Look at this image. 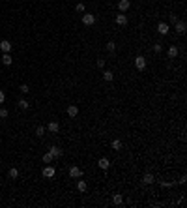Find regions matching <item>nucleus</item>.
Segmentation results:
<instances>
[{
	"instance_id": "nucleus-1",
	"label": "nucleus",
	"mask_w": 187,
	"mask_h": 208,
	"mask_svg": "<svg viewBox=\"0 0 187 208\" xmlns=\"http://www.w3.org/2000/svg\"><path fill=\"white\" fill-rule=\"evenodd\" d=\"M94 23H95V15H92V13H84V15H82V25L92 26Z\"/></svg>"
},
{
	"instance_id": "nucleus-2",
	"label": "nucleus",
	"mask_w": 187,
	"mask_h": 208,
	"mask_svg": "<svg viewBox=\"0 0 187 208\" xmlns=\"http://www.w3.org/2000/svg\"><path fill=\"white\" fill-rule=\"evenodd\" d=\"M135 68L137 69H146V58H144L142 54H138L135 58Z\"/></svg>"
},
{
	"instance_id": "nucleus-3",
	"label": "nucleus",
	"mask_w": 187,
	"mask_h": 208,
	"mask_svg": "<svg viewBox=\"0 0 187 208\" xmlns=\"http://www.w3.org/2000/svg\"><path fill=\"white\" fill-rule=\"evenodd\" d=\"M69 176H71V178H81L82 176V169L71 165V167H69Z\"/></svg>"
},
{
	"instance_id": "nucleus-4",
	"label": "nucleus",
	"mask_w": 187,
	"mask_h": 208,
	"mask_svg": "<svg viewBox=\"0 0 187 208\" xmlns=\"http://www.w3.org/2000/svg\"><path fill=\"white\" fill-rule=\"evenodd\" d=\"M174 26H176V32H178V34H185V30H187L185 21H182V19H180V21H176V23H174Z\"/></svg>"
},
{
	"instance_id": "nucleus-5",
	"label": "nucleus",
	"mask_w": 187,
	"mask_h": 208,
	"mask_svg": "<svg viewBox=\"0 0 187 208\" xmlns=\"http://www.w3.org/2000/svg\"><path fill=\"white\" fill-rule=\"evenodd\" d=\"M157 32L161 34V36H167V34L170 32V26H169L167 23H159V25H157Z\"/></svg>"
},
{
	"instance_id": "nucleus-6",
	"label": "nucleus",
	"mask_w": 187,
	"mask_h": 208,
	"mask_svg": "<svg viewBox=\"0 0 187 208\" xmlns=\"http://www.w3.org/2000/svg\"><path fill=\"white\" fill-rule=\"evenodd\" d=\"M116 25H118V26H126V25H127V17L123 15L122 11L118 13V15H116Z\"/></svg>"
},
{
	"instance_id": "nucleus-7",
	"label": "nucleus",
	"mask_w": 187,
	"mask_h": 208,
	"mask_svg": "<svg viewBox=\"0 0 187 208\" xmlns=\"http://www.w3.org/2000/svg\"><path fill=\"white\" fill-rule=\"evenodd\" d=\"M98 165H99V169L101 171H107L109 167H110V161L107 157H99V161H98Z\"/></svg>"
},
{
	"instance_id": "nucleus-8",
	"label": "nucleus",
	"mask_w": 187,
	"mask_h": 208,
	"mask_svg": "<svg viewBox=\"0 0 187 208\" xmlns=\"http://www.w3.org/2000/svg\"><path fill=\"white\" fill-rule=\"evenodd\" d=\"M51 156L52 157H62L64 156V150H62L60 146H51Z\"/></svg>"
},
{
	"instance_id": "nucleus-9",
	"label": "nucleus",
	"mask_w": 187,
	"mask_h": 208,
	"mask_svg": "<svg viewBox=\"0 0 187 208\" xmlns=\"http://www.w3.org/2000/svg\"><path fill=\"white\" fill-rule=\"evenodd\" d=\"M129 6H131L129 0H120V2H118V10L123 13V11H127V10H129Z\"/></svg>"
},
{
	"instance_id": "nucleus-10",
	"label": "nucleus",
	"mask_w": 187,
	"mask_h": 208,
	"mask_svg": "<svg viewBox=\"0 0 187 208\" xmlns=\"http://www.w3.org/2000/svg\"><path fill=\"white\" fill-rule=\"evenodd\" d=\"M0 49H2L4 53H11V43L8 39H2V41H0Z\"/></svg>"
},
{
	"instance_id": "nucleus-11",
	"label": "nucleus",
	"mask_w": 187,
	"mask_h": 208,
	"mask_svg": "<svg viewBox=\"0 0 187 208\" xmlns=\"http://www.w3.org/2000/svg\"><path fill=\"white\" fill-rule=\"evenodd\" d=\"M67 114L71 116V118H75V116L79 114V107H77V105H69V107H67Z\"/></svg>"
},
{
	"instance_id": "nucleus-12",
	"label": "nucleus",
	"mask_w": 187,
	"mask_h": 208,
	"mask_svg": "<svg viewBox=\"0 0 187 208\" xmlns=\"http://www.w3.org/2000/svg\"><path fill=\"white\" fill-rule=\"evenodd\" d=\"M142 182L146 184V186H150V184L155 182V178H154V175H152V172H146V175H144V178H142Z\"/></svg>"
},
{
	"instance_id": "nucleus-13",
	"label": "nucleus",
	"mask_w": 187,
	"mask_h": 208,
	"mask_svg": "<svg viewBox=\"0 0 187 208\" xmlns=\"http://www.w3.org/2000/svg\"><path fill=\"white\" fill-rule=\"evenodd\" d=\"M112 203H114L116 206H122V204H123V197L120 195V193H114V195H112Z\"/></svg>"
},
{
	"instance_id": "nucleus-14",
	"label": "nucleus",
	"mask_w": 187,
	"mask_h": 208,
	"mask_svg": "<svg viewBox=\"0 0 187 208\" xmlns=\"http://www.w3.org/2000/svg\"><path fill=\"white\" fill-rule=\"evenodd\" d=\"M43 176L45 178H52L54 176V167H51V165H49V167H45L43 169Z\"/></svg>"
},
{
	"instance_id": "nucleus-15",
	"label": "nucleus",
	"mask_w": 187,
	"mask_h": 208,
	"mask_svg": "<svg viewBox=\"0 0 187 208\" xmlns=\"http://www.w3.org/2000/svg\"><path fill=\"white\" fill-rule=\"evenodd\" d=\"M178 53H180V51H178L176 45H170V47H169V58H176Z\"/></svg>"
},
{
	"instance_id": "nucleus-16",
	"label": "nucleus",
	"mask_w": 187,
	"mask_h": 208,
	"mask_svg": "<svg viewBox=\"0 0 187 208\" xmlns=\"http://www.w3.org/2000/svg\"><path fill=\"white\" fill-rule=\"evenodd\" d=\"M47 129H49L51 133H56V131L60 129V124H58V122H49V126H47Z\"/></svg>"
},
{
	"instance_id": "nucleus-17",
	"label": "nucleus",
	"mask_w": 187,
	"mask_h": 208,
	"mask_svg": "<svg viewBox=\"0 0 187 208\" xmlns=\"http://www.w3.org/2000/svg\"><path fill=\"white\" fill-rule=\"evenodd\" d=\"M11 62H13V60H11V54H10V53H4L2 64H4V66H11Z\"/></svg>"
},
{
	"instance_id": "nucleus-18",
	"label": "nucleus",
	"mask_w": 187,
	"mask_h": 208,
	"mask_svg": "<svg viewBox=\"0 0 187 208\" xmlns=\"http://www.w3.org/2000/svg\"><path fill=\"white\" fill-rule=\"evenodd\" d=\"M103 79H105V81H112L114 79V73L110 71V69H105V71H103Z\"/></svg>"
},
{
	"instance_id": "nucleus-19",
	"label": "nucleus",
	"mask_w": 187,
	"mask_h": 208,
	"mask_svg": "<svg viewBox=\"0 0 187 208\" xmlns=\"http://www.w3.org/2000/svg\"><path fill=\"white\" fill-rule=\"evenodd\" d=\"M41 159H43V163H47V165H49V163H52V156H51V152H47V154H43V156H41Z\"/></svg>"
},
{
	"instance_id": "nucleus-20",
	"label": "nucleus",
	"mask_w": 187,
	"mask_h": 208,
	"mask_svg": "<svg viewBox=\"0 0 187 208\" xmlns=\"http://www.w3.org/2000/svg\"><path fill=\"white\" fill-rule=\"evenodd\" d=\"M105 49H107L109 53H114V51H116V43H114V41H107Z\"/></svg>"
},
{
	"instance_id": "nucleus-21",
	"label": "nucleus",
	"mask_w": 187,
	"mask_h": 208,
	"mask_svg": "<svg viewBox=\"0 0 187 208\" xmlns=\"http://www.w3.org/2000/svg\"><path fill=\"white\" fill-rule=\"evenodd\" d=\"M17 105H19V109H23V111H26V109H28V107H30V103H28V101H26V100H19V103H17Z\"/></svg>"
},
{
	"instance_id": "nucleus-22",
	"label": "nucleus",
	"mask_w": 187,
	"mask_h": 208,
	"mask_svg": "<svg viewBox=\"0 0 187 208\" xmlns=\"http://www.w3.org/2000/svg\"><path fill=\"white\" fill-rule=\"evenodd\" d=\"M86 188H88V184L84 182V180H79V182H77V189L79 191H86Z\"/></svg>"
},
{
	"instance_id": "nucleus-23",
	"label": "nucleus",
	"mask_w": 187,
	"mask_h": 208,
	"mask_svg": "<svg viewBox=\"0 0 187 208\" xmlns=\"http://www.w3.org/2000/svg\"><path fill=\"white\" fill-rule=\"evenodd\" d=\"M110 146H112L114 150H122V141H120V139H114V141H112V144H110Z\"/></svg>"
},
{
	"instance_id": "nucleus-24",
	"label": "nucleus",
	"mask_w": 187,
	"mask_h": 208,
	"mask_svg": "<svg viewBox=\"0 0 187 208\" xmlns=\"http://www.w3.org/2000/svg\"><path fill=\"white\" fill-rule=\"evenodd\" d=\"M8 175H10V178H11V180H15V178L19 176V171H17L15 167H11V169H10V172H8Z\"/></svg>"
},
{
	"instance_id": "nucleus-25",
	"label": "nucleus",
	"mask_w": 187,
	"mask_h": 208,
	"mask_svg": "<svg viewBox=\"0 0 187 208\" xmlns=\"http://www.w3.org/2000/svg\"><path fill=\"white\" fill-rule=\"evenodd\" d=\"M36 135H38V137H43V135H45V128H43V126H38Z\"/></svg>"
},
{
	"instance_id": "nucleus-26",
	"label": "nucleus",
	"mask_w": 187,
	"mask_h": 208,
	"mask_svg": "<svg viewBox=\"0 0 187 208\" xmlns=\"http://www.w3.org/2000/svg\"><path fill=\"white\" fill-rule=\"evenodd\" d=\"M19 90H21V92H23V94H28V92H30L28 85H21V88H19Z\"/></svg>"
},
{
	"instance_id": "nucleus-27",
	"label": "nucleus",
	"mask_w": 187,
	"mask_h": 208,
	"mask_svg": "<svg viewBox=\"0 0 187 208\" xmlns=\"http://www.w3.org/2000/svg\"><path fill=\"white\" fill-rule=\"evenodd\" d=\"M75 11H79V13H84V4H77V6H75Z\"/></svg>"
},
{
	"instance_id": "nucleus-28",
	"label": "nucleus",
	"mask_w": 187,
	"mask_h": 208,
	"mask_svg": "<svg viewBox=\"0 0 187 208\" xmlns=\"http://www.w3.org/2000/svg\"><path fill=\"white\" fill-rule=\"evenodd\" d=\"M0 118H8V109H0Z\"/></svg>"
},
{
	"instance_id": "nucleus-29",
	"label": "nucleus",
	"mask_w": 187,
	"mask_h": 208,
	"mask_svg": "<svg viewBox=\"0 0 187 208\" xmlns=\"http://www.w3.org/2000/svg\"><path fill=\"white\" fill-rule=\"evenodd\" d=\"M163 188H172V186H176V182H161Z\"/></svg>"
},
{
	"instance_id": "nucleus-30",
	"label": "nucleus",
	"mask_w": 187,
	"mask_h": 208,
	"mask_svg": "<svg viewBox=\"0 0 187 208\" xmlns=\"http://www.w3.org/2000/svg\"><path fill=\"white\" fill-rule=\"evenodd\" d=\"M95 64H98V68H105V60H103V58H99L98 62H95Z\"/></svg>"
},
{
	"instance_id": "nucleus-31",
	"label": "nucleus",
	"mask_w": 187,
	"mask_h": 208,
	"mask_svg": "<svg viewBox=\"0 0 187 208\" xmlns=\"http://www.w3.org/2000/svg\"><path fill=\"white\" fill-rule=\"evenodd\" d=\"M154 53H161V43H155L154 45Z\"/></svg>"
},
{
	"instance_id": "nucleus-32",
	"label": "nucleus",
	"mask_w": 187,
	"mask_h": 208,
	"mask_svg": "<svg viewBox=\"0 0 187 208\" xmlns=\"http://www.w3.org/2000/svg\"><path fill=\"white\" fill-rule=\"evenodd\" d=\"M6 100V94H4V90H0V103H4Z\"/></svg>"
},
{
	"instance_id": "nucleus-33",
	"label": "nucleus",
	"mask_w": 187,
	"mask_h": 208,
	"mask_svg": "<svg viewBox=\"0 0 187 208\" xmlns=\"http://www.w3.org/2000/svg\"><path fill=\"white\" fill-rule=\"evenodd\" d=\"M185 180H187V178H185V175H182V178H180V180H178V182H180V184H182V186H183V184H185Z\"/></svg>"
}]
</instances>
